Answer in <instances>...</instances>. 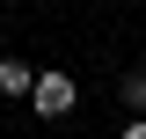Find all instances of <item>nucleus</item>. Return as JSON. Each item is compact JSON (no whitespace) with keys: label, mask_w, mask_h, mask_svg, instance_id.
Returning a JSON list of instances; mask_svg holds the SVG:
<instances>
[{"label":"nucleus","mask_w":146,"mask_h":139,"mask_svg":"<svg viewBox=\"0 0 146 139\" xmlns=\"http://www.w3.org/2000/svg\"><path fill=\"white\" fill-rule=\"evenodd\" d=\"M124 139H146V124H124Z\"/></svg>","instance_id":"obj_4"},{"label":"nucleus","mask_w":146,"mask_h":139,"mask_svg":"<svg viewBox=\"0 0 146 139\" xmlns=\"http://www.w3.org/2000/svg\"><path fill=\"white\" fill-rule=\"evenodd\" d=\"M29 81L36 73L22 66V59H0V95H29Z\"/></svg>","instance_id":"obj_2"},{"label":"nucleus","mask_w":146,"mask_h":139,"mask_svg":"<svg viewBox=\"0 0 146 139\" xmlns=\"http://www.w3.org/2000/svg\"><path fill=\"white\" fill-rule=\"evenodd\" d=\"M73 95H80V88H73V73H58V66H44V73L29 81L36 117H66V110H73Z\"/></svg>","instance_id":"obj_1"},{"label":"nucleus","mask_w":146,"mask_h":139,"mask_svg":"<svg viewBox=\"0 0 146 139\" xmlns=\"http://www.w3.org/2000/svg\"><path fill=\"white\" fill-rule=\"evenodd\" d=\"M117 95H124V103H131V110H146V66H131V73H124V81H117Z\"/></svg>","instance_id":"obj_3"}]
</instances>
